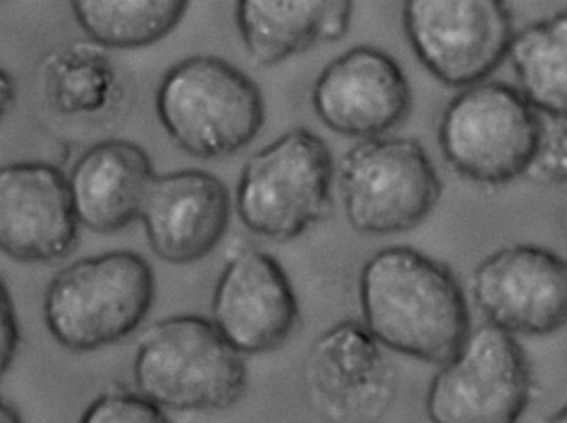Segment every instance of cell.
I'll return each mask as SVG.
<instances>
[{
	"instance_id": "1",
	"label": "cell",
	"mask_w": 567,
	"mask_h": 423,
	"mask_svg": "<svg viewBox=\"0 0 567 423\" xmlns=\"http://www.w3.org/2000/svg\"><path fill=\"white\" fill-rule=\"evenodd\" d=\"M362 324L382 348L442 365L472 331L468 301L452 269L410 246L377 251L360 272Z\"/></svg>"
},
{
	"instance_id": "2",
	"label": "cell",
	"mask_w": 567,
	"mask_h": 423,
	"mask_svg": "<svg viewBox=\"0 0 567 423\" xmlns=\"http://www.w3.org/2000/svg\"><path fill=\"white\" fill-rule=\"evenodd\" d=\"M133 381L166 412L215 414L243 401L248 368L212 319L179 314L155 322L140 339Z\"/></svg>"
},
{
	"instance_id": "3",
	"label": "cell",
	"mask_w": 567,
	"mask_h": 423,
	"mask_svg": "<svg viewBox=\"0 0 567 423\" xmlns=\"http://www.w3.org/2000/svg\"><path fill=\"white\" fill-rule=\"evenodd\" d=\"M155 295V272L143 256L103 252L53 276L43 298V319L66 351H99L135 332L152 311Z\"/></svg>"
},
{
	"instance_id": "4",
	"label": "cell",
	"mask_w": 567,
	"mask_h": 423,
	"mask_svg": "<svg viewBox=\"0 0 567 423\" xmlns=\"http://www.w3.org/2000/svg\"><path fill=\"white\" fill-rule=\"evenodd\" d=\"M156 113L173 142L195 158L235 155L261 132V89L238 66L213 55L175 63L156 92Z\"/></svg>"
},
{
	"instance_id": "5",
	"label": "cell",
	"mask_w": 567,
	"mask_h": 423,
	"mask_svg": "<svg viewBox=\"0 0 567 423\" xmlns=\"http://www.w3.org/2000/svg\"><path fill=\"white\" fill-rule=\"evenodd\" d=\"M333 178L327 143L310 130H290L243 166L236 212L255 235L289 241L326 218Z\"/></svg>"
},
{
	"instance_id": "6",
	"label": "cell",
	"mask_w": 567,
	"mask_h": 423,
	"mask_svg": "<svg viewBox=\"0 0 567 423\" xmlns=\"http://www.w3.org/2000/svg\"><path fill=\"white\" fill-rule=\"evenodd\" d=\"M539 130L542 115L518 89L486 80L450 100L439 142L446 162L463 178L499 186L528 173Z\"/></svg>"
},
{
	"instance_id": "7",
	"label": "cell",
	"mask_w": 567,
	"mask_h": 423,
	"mask_svg": "<svg viewBox=\"0 0 567 423\" xmlns=\"http://www.w3.org/2000/svg\"><path fill=\"white\" fill-rule=\"evenodd\" d=\"M347 221L363 235H396L422 225L442 196V182L416 140H362L340 159Z\"/></svg>"
},
{
	"instance_id": "8",
	"label": "cell",
	"mask_w": 567,
	"mask_h": 423,
	"mask_svg": "<svg viewBox=\"0 0 567 423\" xmlns=\"http://www.w3.org/2000/svg\"><path fill=\"white\" fill-rule=\"evenodd\" d=\"M532 365L518 338L496 326L472 328L440 365L426 392L432 423H518L533 401Z\"/></svg>"
},
{
	"instance_id": "9",
	"label": "cell",
	"mask_w": 567,
	"mask_h": 423,
	"mask_svg": "<svg viewBox=\"0 0 567 423\" xmlns=\"http://www.w3.org/2000/svg\"><path fill=\"white\" fill-rule=\"evenodd\" d=\"M403 29L416 59L443 85L486 82L508 59L515 37L508 6L499 0H409Z\"/></svg>"
},
{
	"instance_id": "10",
	"label": "cell",
	"mask_w": 567,
	"mask_h": 423,
	"mask_svg": "<svg viewBox=\"0 0 567 423\" xmlns=\"http://www.w3.org/2000/svg\"><path fill=\"white\" fill-rule=\"evenodd\" d=\"M470 291L486 322L515 338H542L567 324V259L542 246H506L486 256Z\"/></svg>"
},
{
	"instance_id": "11",
	"label": "cell",
	"mask_w": 567,
	"mask_h": 423,
	"mask_svg": "<svg viewBox=\"0 0 567 423\" xmlns=\"http://www.w3.org/2000/svg\"><path fill=\"white\" fill-rule=\"evenodd\" d=\"M362 321L337 322L313 341L306 385L313 407L336 423H372L392 407L396 378Z\"/></svg>"
},
{
	"instance_id": "12",
	"label": "cell",
	"mask_w": 567,
	"mask_h": 423,
	"mask_svg": "<svg viewBox=\"0 0 567 423\" xmlns=\"http://www.w3.org/2000/svg\"><path fill=\"white\" fill-rule=\"evenodd\" d=\"M413 96L395 59L382 49L357 45L317 76L312 105L320 122L350 138H380L405 122Z\"/></svg>"
},
{
	"instance_id": "13",
	"label": "cell",
	"mask_w": 567,
	"mask_h": 423,
	"mask_svg": "<svg viewBox=\"0 0 567 423\" xmlns=\"http://www.w3.org/2000/svg\"><path fill=\"white\" fill-rule=\"evenodd\" d=\"M299 321V301L275 256L245 249L226 262L212 302V322L239 354L281 348Z\"/></svg>"
},
{
	"instance_id": "14",
	"label": "cell",
	"mask_w": 567,
	"mask_h": 423,
	"mask_svg": "<svg viewBox=\"0 0 567 423\" xmlns=\"http://www.w3.org/2000/svg\"><path fill=\"white\" fill-rule=\"evenodd\" d=\"M69 178L56 166L20 162L0 168V251L19 262L65 258L79 239Z\"/></svg>"
},
{
	"instance_id": "15",
	"label": "cell",
	"mask_w": 567,
	"mask_h": 423,
	"mask_svg": "<svg viewBox=\"0 0 567 423\" xmlns=\"http://www.w3.org/2000/svg\"><path fill=\"white\" fill-rule=\"evenodd\" d=\"M228 186L203 169L156 175L140 221L153 252L169 265H192L215 251L231 223Z\"/></svg>"
},
{
	"instance_id": "16",
	"label": "cell",
	"mask_w": 567,
	"mask_h": 423,
	"mask_svg": "<svg viewBox=\"0 0 567 423\" xmlns=\"http://www.w3.org/2000/svg\"><path fill=\"white\" fill-rule=\"evenodd\" d=\"M148 153L128 140H105L86 149L69 176L80 225L116 233L140 219L143 199L155 179Z\"/></svg>"
},
{
	"instance_id": "17",
	"label": "cell",
	"mask_w": 567,
	"mask_h": 423,
	"mask_svg": "<svg viewBox=\"0 0 567 423\" xmlns=\"http://www.w3.org/2000/svg\"><path fill=\"white\" fill-rule=\"evenodd\" d=\"M353 3L347 0H241L236 23L249 56L278 65L317 42H337L350 29Z\"/></svg>"
},
{
	"instance_id": "18",
	"label": "cell",
	"mask_w": 567,
	"mask_h": 423,
	"mask_svg": "<svg viewBox=\"0 0 567 423\" xmlns=\"http://www.w3.org/2000/svg\"><path fill=\"white\" fill-rule=\"evenodd\" d=\"M508 60L526 102L543 116H567V10L513 37Z\"/></svg>"
},
{
	"instance_id": "19",
	"label": "cell",
	"mask_w": 567,
	"mask_h": 423,
	"mask_svg": "<svg viewBox=\"0 0 567 423\" xmlns=\"http://www.w3.org/2000/svg\"><path fill=\"white\" fill-rule=\"evenodd\" d=\"M182 0H76L83 32L109 49H142L168 37L186 16Z\"/></svg>"
},
{
	"instance_id": "20",
	"label": "cell",
	"mask_w": 567,
	"mask_h": 423,
	"mask_svg": "<svg viewBox=\"0 0 567 423\" xmlns=\"http://www.w3.org/2000/svg\"><path fill=\"white\" fill-rule=\"evenodd\" d=\"M79 423H173L168 412L138 391H110L90 402Z\"/></svg>"
},
{
	"instance_id": "21",
	"label": "cell",
	"mask_w": 567,
	"mask_h": 423,
	"mask_svg": "<svg viewBox=\"0 0 567 423\" xmlns=\"http://www.w3.org/2000/svg\"><path fill=\"white\" fill-rule=\"evenodd\" d=\"M526 175L567 189V116H543L538 145Z\"/></svg>"
},
{
	"instance_id": "22",
	"label": "cell",
	"mask_w": 567,
	"mask_h": 423,
	"mask_svg": "<svg viewBox=\"0 0 567 423\" xmlns=\"http://www.w3.org/2000/svg\"><path fill=\"white\" fill-rule=\"evenodd\" d=\"M19 341V322H17L12 296L0 279V381L16 359Z\"/></svg>"
},
{
	"instance_id": "23",
	"label": "cell",
	"mask_w": 567,
	"mask_h": 423,
	"mask_svg": "<svg viewBox=\"0 0 567 423\" xmlns=\"http://www.w3.org/2000/svg\"><path fill=\"white\" fill-rule=\"evenodd\" d=\"M13 100H16V83L6 70L0 69V122L12 109Z\"/></svg>"
},
{
	"instance_id": "24",
	"label": "cell",
	"mask_w": 567,
	"mask_h": 423,
	"mask_svg": "<svg viewBox=\"0 0 567 423\" xmlns=\"http://www.w3.org/2000/svg\"><path fill=\"white\" fill-rule=\"evenodd\" d=\"M0 423H23L16 405L10 404L2 395H0Z\"/></svg>"
},
{
	"instance_id": "25",
	"label": "cell",
	"mask_w": 567,
	"mask_h": 423,
	"mask_svg": "<svg viewBox=\"0 0 567 423\" xmlns=\"http://www.w3.org/2000/svg\"><path fill=\"white\" fill-rule=\"evenodd\" d=\"M543 423H567V402L558 411L553 412L548 419Z\"/></svg>"
}]
</instances>
